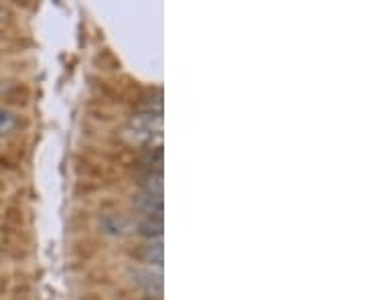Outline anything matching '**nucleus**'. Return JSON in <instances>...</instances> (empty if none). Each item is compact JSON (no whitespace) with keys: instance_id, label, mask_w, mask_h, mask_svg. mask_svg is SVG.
<instances>
[{"instance_id":"nucleus-1","label":"nucleus","mask_w":365,"mask_h":300,"mask_svg":"<svg viewBox=\"0 0 365 300\" xmlns=\"http://www.w3.org/2000/svg\"><path fill=\"white\" fill-rule=\"evenodd\" d=\"M132 282L138 284L147 294L161 296L163 294V274L152 268H136L132 272Z\"/></svg>"},{"instance_id":"nucleus-2","label":"nucleus","mask_w":365,"mask_h":300,"mask_svg":"<svg viewBox=\"0 0 365 300\" xmlns=\"http://www.w3.org/2000/svg\"><path fill=\"white\" fill-rule=\"evenodd\" d=\"M132 205L147 217H163V197L140 193L132 199Z\"/></svg>"},{"instance_id":"nucleus-3","label":"nucleus","mask_w":365,"mask_h":300,"mask_svg":"<svg viewBox=\"0 0 365 300\" xmlns=\"http://www.w3.org/2000/svg\"><path fill=\"white\" fill-rule=\"evenodd\" d=\"M101 232L108 235H126L132 230V223L130 219L120 213H108V215L101 217L100 221Z\"/></svg>"},{"instance_id":"nucleus-4","label":"nucleus","mask_w":365,"mask_h":300,"mask_svg":"<svg viewBox=\"0 0 365 300\" xmlns=\"http://www.w3.org/2000/svg\"><path fill=\"white\" fill-rule=\"evenodd\" d=\"M140 189L142 193H150L156 197H163V173L161 170H149L147 175L140 177Z\"/></svg>"},{"instance_id":"nucleus-5","label":"nucleus","mask_w":365,"mask_h":300,"mask_svg":"<svg viewBox=\"0 0 365 300\" xmlns=\"http://www.w3.org/2000/svg\"><path fill=\"white\" fill-rule=\"evenodd\" d=\"M138 258L147 264H152V266H161L163 264V244L161 239H149L144 246H142V251L138 254Z\"/></svg>"},{"instance_id":"nucleus-6","label":"nucleus","mask_w":365,"mask_h":300,"mask_svg":"<svg viewBox=\"0 0 365 300\" xmlns=\"http://www.w3.org/2000/svg\"><path fill=\"white\" fill-rule=\"evenodd\" d=\"M138 234L149 237V239H161L163 235V217H147L142 221H138L136 225Z\"/></svg>"},{"instance_id":"nucleus-7","label":"nucleus","mask_w":365,"mask_h":300,"mask_svg":"<svg viewBox=\"0 0 365 300\" xmlns=\"http://www.w3.org/2000/svg\"><path fill=\"white\" fill-rule=\"evenodd\" d=\"M18 126V120L17 116L11 112V110H4V108H0V136H6V134H11L15 128Z\"/></svg>"},{"instance_id":"nucleus-8","label":"nucleus","mask_w":365,"mask_h":300,"mask_svg":"<svg viewBox=\"0 0 365 300\" xmlns=\"http://www.w3.org/2000/svg\"><path fill=\"white\" fill-rule=\"evenodd\" d=\"M0 17H2V8H0Z\"/></svg>"}]
</instances>
